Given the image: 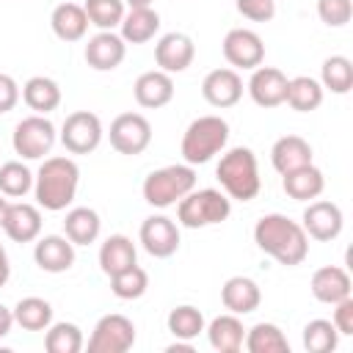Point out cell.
<instances>
[{
	"mask_svg": "<svg viewBox=\"0 0 353 353\" xmlns=\"http://www.w3.org/2000/svg\"><path fill=\"white\" fill-rule=\"evenodd\" d=\"M8 204H11V201L0 193V229H3V221H6V212H8Z\"/></svg>",
	"mask_w": 353,
	"mask_h": 353,
	"instance_id": "47",
	"label": "cell"
},
{
	"mask_svg": "<svg viewBox=\"0 0 353 353\" xmlns=\"http://www.w3.org/2000/svg\"><path fill=\"white\" fill-rule=\"evenodd\" d=\"M323 94H325V88L320 85V80L298 74L287 83V99L284 102L298 113H312L323 105Z\"/></svg>",
	"mask_w": 353,
	"mask_h": 353,
	"instance_id": "31",
	"label": "cell"
},
{
	"mask_svg": "<svg viewBox=\"0 0 353 353\" xmlns=\"http://www.w3.org/2000/svg\"><path fill=\"white\" fill-rule=\"evenodd\" d=\"M165 323H168V331H171L176 339H185V342H193V339L204 331V314H201L196 306H190V303L171 309Z\"/></svg>",
	"mask_w": 353,
	"mask_h": 353,
	"instance_id": "36",
	"label": "cell"
},
{
	"mask_svg": "<svg viewBox=\"0 0 353 353\" xmlns=\"http://www.w3.org/2000/svg\"><path fill=\"white\" fill-rule=\"evenodd\" d=\"M28 190H33V174L25 163L8 160L0 165V193L6 199H19Z\"/></svg>",
	"mask_w": 353,
	"mask_h": 353,
	"instance_id": "38",
	"label": "cell"
},
{
	"mask_svg": "<svg viewBox=\"0 0 353 353\" xmlns=\"http://www.w3.org/2000/svg\"><path fill=\"white\" fill-rule=\"evenodd\" d=\"M221 301H223V306L232 314H251L259 306L262 292H259V284L254 279H248V276H232L221 287Z\"/></svg>",
	"mask_w": 353,
	"mask_h": 353,
	"instance_id": "22",
	"label": "cell"
},
{
	"mask_svg": "<svg viewBox=\"0 0 353 353\" xmlns=\"http://www.w3.org/2000/svg\"><path fill=\"white\" fill-rule=\"evenodd\" d=\"M119 28H121L119 36L127 44H143V41L154 39V33L160 30V17H157V11L152 6H146V8H130V11H124V19H121Z\"/></svg>",
	"mask_w": 353,
	"mask_h": 353,
	"instance_id": "27",
	"label": "cell"
},
{
	"mask_svg": "<svg viewBox=\"0 0 353 353\" xmlns=\"http://www.w3.org/2000/svg\"><path fill=\"white\" fill-rule=\"evenodd\" d=\"M138 237H141L143 251H146L149 256H154V259H168V256H174L176 248H179V229H176V223H174L171 218H165V215H152V218H146V221L141 223Z\"/></svg>",
	"mask_w": 353,
	"mask_h": 353,
	"instance_id": "13",
	"label": "cell"
},
{
	"mask_svg": "<svg viewBox=\"0 0 353 353\" xmlns=\"http://www.w3.org/2000/svg\"><path fill=\"white\" fill-rule=\"evenodd\" d=\"M243 345L248 353H290L284 331L273 323H256L254 328H248Z\"/></svg>",
	"mask_w": 353,
	"mask_h": 353,
	"instance_id": "32",
	"label": "cell"
},
{
	"mask_svg": "<svg viewBox=\"0 0 353 353\" xmlns=\"http://www.w3.org/2000/svg\"><path fill=\"white\" fill-rule=\"evenodd\" d=\"M85 17L99 30H113L124 19V0H85Z\"/></svg>",
	"mask_w": 353,
	"mask_h": 353,
	"instance_id": "40",
	"label": "cell"
},
{
	"mask_svg": "<svg viewBox=\"0 0 353 353\" xmlns=\"http://www.w3.org/2000/svg\"><path fill=\"white\" fill-rule=\"evenodd\" d=\"M77 185H80V168L72 157H47L33 176L36 204L50 212H61L74 201Z\"/></svg>",
	"mask_w": 353,
	"mask_h": 353,
	"instance_id": "2",
	"label": "cell"
},
{
	"mask_svg": "<svg viewBox=\"0 0 353 353\" xmlns=\"http://www.w3.org/2000/svg\"><path fill=\"white\" fill-rule=\"evenodd\" d=\"M19 85H17V80L11 77V74H6V72H0V113H8V110H14L17 108V102H19Z\"/></svg>",
	"mask_w": 353,
	"mask_h": 353,
	"instance_id": "44",
	"label": "cell"
},
{
	"mask_svg": "<svg viewBox=\"0 0 353 353\" xmlns=\"http://www.w3.org/2000/svg\"><path fill=\"white\" fill-rule=\"evenodd\" d=\"M44 347L50 353H80L83 350V331L74 323H50L44 334Z\"/></svg>",
	"mask_w": 353,
	"mask_h": 353,
	"instance_id": "37",
	"label": "cell"
},
{
	"mask_svg": "<svg viewBox=\"0 0 353 353\" xmlns=\"http://www.w3.org/2000/svg\"><path fill=\"white\" fill-rule=\"evenodd\" d=\"M55 124L41 116V113H33V116H25L17 127H14V135H11V143H14V152L25 160H41L44 154H50V149L55 146Z\"/></svg>",
	"mask_w": 353,
	"mask_h": 353,
	"instance_id": "7",
	"label": "cell"
},
{
	"mask_svg": "<svg viewBox=\"0 0 353 353\" xmlns=\"http://www.w3.org/2000/svg\"><path fill=\"white\" fill-rule=\"evenodd\" d=\"M317 17L328 28H342L353 17V0H317Z\"/></svg>",
	"mask_w": 353,
	"mask_h": 353,
	"instance_id": "41",
	"label": "cell"
},
{
	"mask_svg": "<svg viewBox=\"0 0 353 353\" xmlns=\"http://www.w3.org/2000/svg\"><path fill=\"white\" fill-rule=\"evenodd\" d=\"M22 99L30 110L47 116L52 113L58 105H61V85L52 80V77H44V74H36L30 77L25 85H22Z\"/></svg>",
	"mask_w": 353,
	"mask_h": 353,
	"instance_id": "28",
	"label": "cell"
},
{
	"mask_svg": "<svg viewBox=\"0 0 353 353\" xmlns=\"http://www.w3.org/2000/svg\"><path fill=\"white\" fill-rule=\"evenodd\" d=\"M223 58L234 69H256L265 61V44L251 28H232L223 36Z\"/></svg>",
	"mask_w": 353,
	"mask_h": 353,
	"instance_id": "11",
	"label": "cell"
},
{
	"mask_svg": "<svg viewBox=\"0 0 353 353\" xmlns=\"http://www.w3.org/2000/svg\"><path fill=\"white\" fill-rule=\"evenodd\" d=\"M108 138L119 154L135 157V154L146 152V146L152 143V124L143 113H119L110 121Z\"/></svg>",
	"mask_w": 353,
	"mask_h": 353,
	"instance_id": "9",
	"label": "cell"
},
{
	"mask_svg": "<svg viewBox=\"0 0 353 353\" xmlns=\"http://www.w3.org/2000/svg\"><path fill=\"white\" fill-rule=\"evenodd\" d=\"M229 212H232V199L215 188H201V190L193 188L188 196L176 201V221L185 229H204L223 223Z\"/></svg>",
	"mask_w": 353,
	"mask_h": 353,
	"instance_id": "5",
	"label": "cell"
},
{
	"mask_svg": "<svg viewBox=\"0 0 353 353\" xmlns=\"http://www.w3.org/2000/svg\"><path fill=\"white\" fill-rule=\"evenodd\" d=\"M234 6L251 22H270L276 17V0H237Z\"/></svg>",
	"mask_w": 353,
	"mask_h": 353,
	"instance_id": "42",
	"label": "cell"
},
{
	"mask_svg": "<svg viewBox=\"0 0 353 353\" xmlns=\"http://www.w3.org/2000/svg\"><path fill=\"white\" fill-rule=\"evenodd\" d=\"M284 179H281V188H284V193L290 196V199H295V201H312V199H317L320 193H323V188H325V176H323V171L317 168V165H301V168H295V171H287V174H281Z\"/></svg>",
	"mask_w": 353,
	"mask_h": 353,
	"instance_id": "24",
	"label": "cell"
},
{
	"mask_svg": "<svg viewBox=\"0 0 353 353\" xmlns=\"http://www.w3.org/2000/svg\"><path fill=\"white\" fill-rule=\"evenodd\" d=\"M254 243L259 251L273 256L284 268H295L306 259L309 254V237L303 226L281 212L262 215L254 226Z\"/></svg>",
	"mask_w": 353,
	"mask_h": 353,
	"instance_id": "1",
	"label": "cell"
},
{
	"mask_svg": "<svg viewBox=\"0 0 353 353\" xmlns=\"http://www.w3.org/2000/svg\"><path fill=\"white\" fill-rule=\"evenodd\" d=\"M334 328L342 334V336H350L353 334V298H342L339 303H334Z\"/></svg>",
	"mask_w": 353,
	"mask_h": 353,
	"instance_id": "43",
	"label": "cell"
},
{
	"mask_svg": "<svg viewBox=\"0 0 353 353\" xmlns=\"http://www.w3.org/2000/svg\"><path fill=\"white\" fill-rule=\"evenodd\" d=\"M301 226H303L306 237L320 240V243H328V240H336L342 234L345 215H342L339 204L320 199V201H309V207L303 210Z\"/></svg>",
	"mask_w": 353,
	"mask_h": 353,
	"instance_id": "12",
	"label": "cell"
},
{
	"mask_svg": "<svg viewBox=\"0 0 353 353\" xmlns=\"http://www.w3.org/2000/svg\"><path fill=\"white\" fill-rule=\"evenodd\" d=\"M127 55V41L113 30H99L85 44V63L97 72H113Z\"/></svg>",
	"mask_w": 353,
	"mask_h": 353,
	"instance_id": "17",
	"label": "cell"
},
{
	"mask_svg": "<svg viewBox=\"0 0 353 353\" xmlns=\"http://www.w3.org/2000/svg\"><path fill=\"white\" fill-rule=\"evenodd\" d=\"M132 94H135V102H138L141 108H149V110L163 108V105H168V102L174 99V80H171L168 72L152 69V72H143V74L135 80Z\"/></svg>",
	"mask_w": 353,
	"mask_h": 353,
	"instance_id": "19",
	"label": "cell"
},
{
	"mask_svg": "<svg viewBox=\"0 0 353 353\" xmlns=\"http://www.w3.org/2000/svg\"><path fill=\"white\" fill-rule=\"evenodd\" d=\"M11 279V262H8V254L0 243V287H6V281Z\"/></svg>",
	"mask_w": 353,
	"mask_h": 353,
	"instance_id": "46",
	"label": "cell"
},
{
	"mask_svg": "<svg viewBox=\"0 0 353 353\" xmlns=\"http://www.w3.org/2000/svg\"><path fill=\"white\" fill-rule=\"evenodd\" d=\"M215 174H218V182H221L223 193L229 199H237V201L256 199V193L262 188L256 154L248 146H234L226 154H221V163H218Z\"/></svg>",
	"mask_w": 353,
	"mask_h": 353,
	"instance_id": "3",
	"label": "cell"
},
{
	"mask_svg": "<svg viewBox=\"0 0 353 353\" xmlns=\"http://www.w3.org/2000/svg\"><path fill=\"white\" fill-rule=\"evenodd\" d=\"M339 345V331L331 320H312L303 325V347L309 353H331Z\"/></svg>",
	"mask_w": 353,
	"mask_h": 353,
	"instance_id": "39",
	"label": "cell"
},
{
	"mask_svg": "<svg viewBox=\"0 0 353 353\" xmlns=\"http://www.w3.org/2000/svg\"><path fill=\"white\" fill-rule=\"evenodd\" d=\"M11 312H14V323L19 328H25V331H47V325L52 323V306H50V301L36 298V295L22 298Z\"/></svg>",
	"mask_w": 353,
	"mask_h": 353,
	"instance_id": "33",
	"label": "cell"
},
{
	"mask_svg": "<svg viewBox=\"0 0 353 353\" xmlns=\"http://www.w3.org/2000/svg\"><path fill=\"white\" fill-rule=\"evenodd\" d=\"M193 188H196V171H193V165L182 163V165H163V168L152 171L143 179L141 190H143L146 204L165 210V207L176 204L182 196H188Z\"/></svg>",
	"mask_w": 353,
	"mask_h": 353,
	"instance_id": "6",
	"label": "cell"
},
{
	"mask_svg": "<svg viewBox=\"0 0 353 353\" xmlns=\"http://www.w3.org/2000/svg\"><path fill=\"white\" fill-rule=\"evenodd\" d=\"M3 232L14 243H33L41 234V212H39V207L28 204V201L8 204V212H6V221H3Z\"/></svg>",
	"mask_w": 353,
	"mask_h": 353,
	"instance_id": "20",
	"label": "cell"
},
{
	"mask_svg": "<svg viewBox=\"0 0 353 353\" xmlns=\"http://www.w3.org/2000/svg\"><path fill=\"white\" fill-rule=\"evenodd\" d=\"M11 325H14V312H11V309H6V306L0 303V339H3V336H8Z\"/></svg>",
	"mask_w": 353,
	"mask_h": 353,
	"instance_id": "45",
	"label": "cell"
},
{
	"mask_svg": "<svg viewBox=\"0 0 353 353\" xmlns=\"http://www.w3.org/2000/svg\"><path fill=\"white\" fill-rule=\"evenodd\" d=\"M135 345V325L124 314H105L97 320L91 339H88V353H127Z\"/></svg>",
	"mask_w": 353,
	"mask_h": 353,
	"instance_id": "10",
	"label": "cell"
},
{
	"mask_svg": "<svg viewBox=\"0 0 353 353\" xmlns=\"http://www.w3.org/2000/svg\"><path fill=\"white\" fill-rule=\"evenodd\" d=\"M88 25L91 22L85 17V8L77 3H61L50 14V28L61 41H80L85 36Z\"/></svg>",
	"mask_w": 353,
	"mask_h": 353,
	"instance_id": "25",
	"label": "cell"
},
{
	"mask_svg": "<svg viewBox=\"0 0 353 353\" xmlns=\"http://www.w3.org/2000/svg\"><path fill=\"white\" fill-rule=\"evenodd\" d=\"M33 259L44 273H63L74 265V243L66 234H44L36 237Z\"/></svg>",
	"mask_w": 353,
	"mask_h": 353,
	"instance_id": "16",
	"label": "cell"
},
{
	"mask_svg": "<svg viewBox=\"0 0 353 353\" xmlns=\"http://www.w3.org/2000/svg\"><path fill=\"white\" fill-rule=\"evenodd\" d=\"M102 121L91 110H74L61 124V143L72 154H88L102 143Z\"/></svg>",
	"mask_w": 353,
	"mask_h": 353,
	"instance_id": "8",
	"label": "cell"
},
{
	"mask_svg": "<svg viewBox=\"0 0 353 353\" xmlns=\"http://www.w3.org/2000/svg\"><path fill=\"white\" fill-rule=\"evenodd\" d=\"M270 163L279 174L295 171V168L312 163V146L301 135H281L270 149Z\"/></svg>",
	"mask_w": 353,
	"mask_h": 353,
	"instance_id": "23",
	"label": "cell"
},
{
	"mask_svg": "<svg viewBox=\"0 0 353 353\" xmlns=\"http://www.w3.org/2000/svg\"><path fill=\"white\" fill-rule=\"evenodd\" d=\"M102 232V221H99V212L91 210V207H74L66 212L63 218V234L74 243V245H88L99 237Z\"/></svg>",
	"mask_w": 353,
	"mask_h": 353,
	"instance_id": "29",
	"label": "cell"
},
{
	"mask_svg": "<svg viewBox=\"0 0 353 353\" xmlns=\"http://www.w3.org/2000/svg\"><path fill=\"white\" fill-rule=\"evenodd\" d=\"M135 245L127 234H110L102 245H99V268L105 276H116L124 268L135 265Z\"/></svg>",
	"mask_w": 353,
	"mask_h": 353,
	"instance_id": "30",
	"label": "cell"
},
{
	"mask_svg": "<svg viewBox=\"0 0 353 353\" xmlns=\"http://www.w3.org/2000/svg\"><path fill=\"white\" fill-rule=\"evenodd\" d=\"M287 74L276 66H256L251 69L248 94L259 108H279L287 99Z\"/></svg>",
	"mask_w": 353,
	"mask_h": 353,
	"instance_id": "15",
	"label": "cell"
},
{
	"mask_svg": "<svg viewBox=\"0 0 353 353\" xmlns=\"http://www.w3.org/2000/svg\"><path fill=\"white\" fill-rule=\"evenodd\" d=\"M201 97L212 108H232L243 97V77L237 74V69H229V66L212 69L201 83Z\"/></svg>",
	"mask_w": 353,
	"mask_h": 353,
	"instance_id": "18",
	"label": "cell"
},
{
	"mask_svg": "<svg viewBox=\"0 0 353 353\" xmlns=\"http://www.w3.org/2000/svg\"><path fill=\"white\" fill-rule=\"evenodd\" d=\"M110 290L121 301H135V298H141L149 290V273L135 262V265L124 268L121 273L110 276Z\"/></svg>",
	"mask_w": 353,
	"mask_h": 353,
	"instance_id": "35",
	"label": "cell"
},
{
	"mask_svg": "<svg viewBox=\"0 0 353 353\" xmlns=\"http://www.w3.org/2000/svg\"><path fill=\"white\" fill-rule=\"evenodd\" d=\"M196 58V44L188 33L171 30L165 36H160V41L154 44V61L163 72L168 74H179L185 72Z\"/></svg>",
	"mask_w": 353,
	"mask_h": 353,
	"instance_id": "14",
	"label": "cell"
},
{
	"mask_svg": "<svg viewBox=\"0 0 353 353\" xmlns=\"http://www.w3.org/2000/svg\"><path fill=\"white\" fill-rule=\"evenodd\" d=\"M127 6L130 8H146V6H152V0H127Z\"/></svg>",
	"mask_w": 353,
	"mask_h": 353,
	"instance_id": "48",
	"label": "cell"
},
{
	"mask_svg": "<svg viewBox=\"0 0 353 353\" xmlns=\"http://www.w3.org/2000/svg\"><path fill=\"white\" fill-rule=\"evenodd\" d=\"M320 85L331 94H347L353 88V63L345 55H331L323 61L320 69Z\"/></svg>",
	"mask_w": 353,
	"mask_h": 353,
	"instance_id": "34",
	"label": "cell"
},
{
	"mask_svg": "<svg viewBox=\"0 0 353 353\" xmlns=\"http://www.w3.org/2000/svg\"><path fill=\"white\" fill-rule=\"evenodd\" d=\"M204 331H207L210 345L218 353H237L243 347V339H245V328L240 323V314H232V312L215 317Z\"/></svg>",
	"mask_w": 353,
	"mask_h": 353,
	"instance_id": "26",
	"label": "cell"
},
{
	"mask_svg": "<svg viewBox=\"0 0 353 353\" xmlns=\"http://www.w3.org/2000/svg\"><path fill=\"white\" fill-rule=\"evenodd\" d=\"M229 141V124L221 116H199L188 124L182 135V157L188 165L210 163Z\"/></svg>",
	"mask_w": 353,
	"mask_h": 353,
	"instance_id": "4",
	"label": "cell"
},
{
	"mask_svg": "<svg viewBox=\"0 0 353 353\" xmlns=\"http://www.w3.org/2000/svg\"><path fill=\"white\" fill-rule=\"evenodd\" d=\"M353 290L350 284V276L345 268L339 265H325V268H317L312 273V295L320 301V303H339L342 298H347Z\"/></svg>",
	"mask_w": 353,
	"mask_h": 353,
	"instance_id": "21",
	"label": "cell"
}]
</instances>
